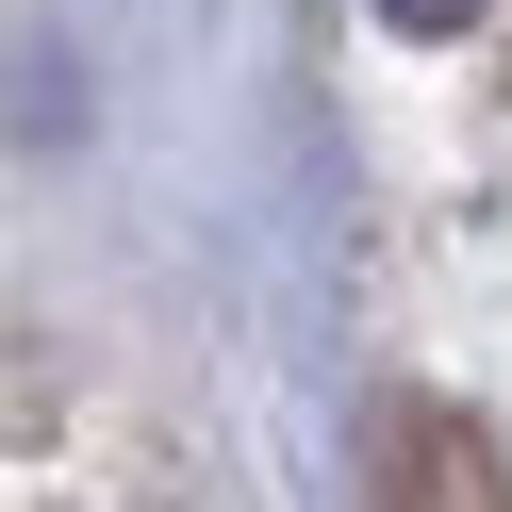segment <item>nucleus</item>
I'll list each match as a JSON object with an SVG mask.
<instances>
[{
	"label": "nucleus",
	"mask_w": 512,
	"mask_h": 512,
	"mask_svg": "<svg viewBox=\"0 0 512 512\" xmlns=\"http://www.w3.org/2000/svg\"><path fill=\"white\" fill-rule=\"evenodd\" d=\"M380 512H496V446L463 413H380Z\"/></svg>",
	"instance_id": "1"
},
{
	"label": "nucleus",
	"mask_w": 512,
	"mask_h": 512,
	"mask_svg": "<svg viewBox=\"0 0 512 512\" xmlns=\"http://www.w3.org/2000/svg\"><path fill=\"white\" fill-rule=\"evenodd\" d=\"M17 512H149V496H116V446L100 430H83V479H67L50 413H17Z\"/></svg>",
	"instance_id": "2"
},
{
	"label": "nucleus",
	"mask_w": 512,
	"mask_h": 512,
	"mask_svg": "<svg viewBox=\"0 0 512 512\" xmlns=\"http://www.w3.org/2000/svg\"><path fill=\"white\" fill-rule=\"evenodd\" d=\"M380 17H397V34H463L479 0H380Z\"/></svg>",
	"instance_id": "3"
}]
</instances>
